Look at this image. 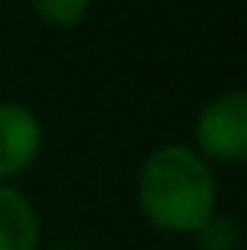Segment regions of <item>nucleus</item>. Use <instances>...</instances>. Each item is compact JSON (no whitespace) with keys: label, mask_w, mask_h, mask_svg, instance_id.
I'll return each instance as SVG.
<instances>
[{"label":"nucleus","mask_w":247,"mask_h":250,"mask_svg":"<svg viewBox=\"0 0 247 250\" xmlns=\"http://www.w3.org/2000/svg\"><path fill=\"white\" fill-rule=\"evenodd\" d=\"M44 125L24 102H0V183H14L38 163Z\"/></svg>","instance_id":"3"},{"label":"nucleus","mask_w":247,"mask_h":250,"mask_svg":"<svg viewBox=\"0 0 247 250\" xmlns=\"http://www.w3.org/2000/svg\"><path fill=\"white\" fill-rule=\"evenodd\" d=\"M139 213L169 237H193L210 216L220 213L217 172L186 142L153 149L135 176Z\"/></svg>","instance_id":"1"},{"label":"nucleus","mask_w":247,"mask_h":250,"mask_svg":"<svg viewBox=\"0 0 247 250\" xmlns=\"http://www.w3.org/2000/svg\"><path fill=\"white\" fill-rule=\"evenodd\" d=\"M193 149L210 166L247 163V88L213 95L193 119Z\"/></svg>","instance_id":"2"},{"label":"nucleus","mask_w":247,"mask_h":250,"mask_svg":"<svg viewBox=\"0 0 247 250\" xmlns=\"http://www.w3.org/2000/svg\"><path fill=\"white\" fill-rule=\"evenodd\" d=\"M31 7H34V14L41 17L47 27L68 31V27H78L88 17L91 0H31Z\"/></svg>","instance_id":"5"},{"label":"nucleus","mask_w":247,"mask_h":250,"mask_svg":"<svg viewBox=\"0 0 247 250\" xmlns=\"http://www.w3.org/2000/svg\"><path fill=\"white\" fill-rule=\"evenodd\" d=\"M193 240L200 244V250H237L241 247V227L234 216L217 213L193 233Z\"/></svg>","instance_id":"6"},{"label":"nucleus","mask_w":247,"mask_h":250,"mask_svg":"<svg viewBox=\"0 0 247 250\" xmlns=\"http://www.w3.org/2000/svg\"><path fill=\"white\" fill-rule=\"evenodd\" d=\"M0 250H41V216L14 183H0Z\"/></svg>","instance_id":"4"},{"label":"nucleus","mask_w":247,"mask_h":250,"mask_svg":"<svg viewBox=\"0 0 247 250\" xmlns=\"http://www.w3.org/2000/svg\"><path fill=\"white\" fill-rule=\"evenodd\" d=\"M47 250H85V247H75V244H61V247H47Z\"/></svg>","instance_id":"7"}]
</instances>
